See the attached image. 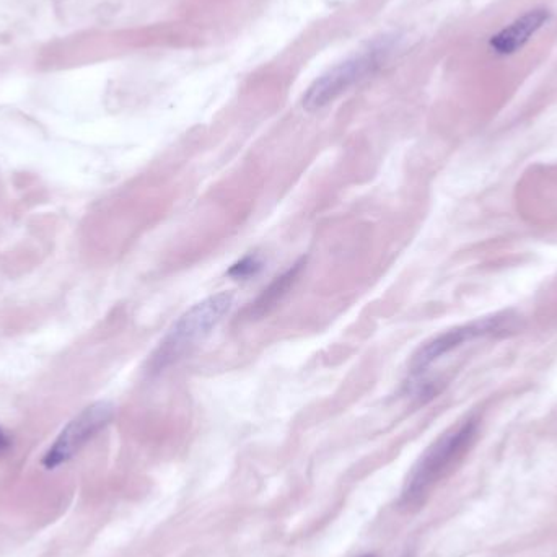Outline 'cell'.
Segmentation results:
<instances>
[{"label": "cell", "instance_id": "obj_1", "mask_svg": "<svg viewBox=\"0 0 557 557\" xmlns=\"http://www.w3.org/2000/svg\"><path fill=\"white\" fill-rule=\"evenodd\" d=\"M478 434V421L466 419L458 426L447 430L437 442L432 443L427 452L417 461L404 486L401 505L406 510L419 509L435 484L447 476L448 471L463 458Z\"/></svg>", "mask_w": 557, "mask_h": 557}, {"label": "cell", "instance_id": "obj_2", "mask_svg": "<svg viewBox=\"0 0 557 557\" xmlns=\"http://www.w3.org/2000/svg\"><path fill=\"white\" fill-rule=\"evenodd\" d=\"M232 305L233 295L220 292L189 308L173 323L162 343L158 344L157 351L150 359V372H163L193 351L224 320Z\"/></svg>", "mask_w": 557, "mask_h": 557}, {"label": "cell", "instance_id": "obj_3", "mask_svg": "<svg viewBox=\"0 0 557 557\" xmlns=\"http://www.w3.org/2000/svg\"><path fill=\"white\" fill-rule=\"evenodd\" d=\"M393 48L395 43L390 38H383L370 44L369 48L364 49L362 53L329 69L305 92L302 100L303 108L310 113L323 110L329 103L338 100L347 90H351L354 85L369 79L370 75L385 66V62H388L393 53Z\"/></svg>", "mask_w": 557, "mask_h": 557}, {"label": "cell", "instance_id": "obj_4", "mask_svg": "<svg viewBox=\"0 0 557 557\" xmlns=\"http://www.w3.org/2000/svg\"><path fill=\"white\" fill-rule=\"evenodd\" d=\"M115 417V406L108 401H97L80 411L67 422L61 434L44 453L41 465L53 471L66 465L90 440L95 439Z\"/></svg>", "mask_w": 557, "mask_h": 557}, {"label": "cell", "instance_id": "obj_5", "mask_svg": "<svg viewBox=\"0 0 557 557\" xmlns=\"http://www.w3.org/2000/svg\"><path fill=\"white\" fill-rule=\"evenodd\" d=\"M509 328V320L494 316L484 320L473 321L470 325L458 326L447 333L440 334L419 349L411 360V373L414 377H422L430 365L437 360L452 354L466 344L474 343L478 339L489 338L494 334L504 333Z\"/></svg>", "mask_w": 557, "mask_h": 557}, {"label": "cell", "instance_id": "obj_6", "mask_svg": "<svg viewBox=\"0 0 557 557\" xmlns=\"http://www.w3.org/2000/svg\"><path fill=\"white\" fill-rule=\"evenodd\" d=\"M551 20V12L546 9L528 10L527 14L515 18L507 27L500 28L489 38V49L496 56H512L522 51L531 38Z\"/></svg>", "mask_w": 557, "mask_h": 557}, {"label": "cell", "instance_id": "obj_7", "mask_svg": "<svg viewBox=\"0 0 557 557\" xmlns=\"http://www.w3.org/2000/svg\"><path fill=\"white\" fill-rule=\"evenodd\" d=\"M303 266H305V261L302 259L299 263H295L292 268L287 269L284 274L276 277L269 284L268 289H264L263 294L259 295L258 299L251 303L250 307L246 308V318L256 320V318H261V316L271 312L272 308L276 307L277 302H281L284 299V295L289 292L290 287L294 286L295 281L299 279Z\"/></svg>", "mask_w": 557, "mask_h": 557}, {"label": "cell", "instance_id": "obj_8", "mask_svg": "<svg viewBox=\"0 0 557 557\" xmlns=\"http://www.w3.org/2000/svg\"><path fill=\"white\" fill-rule=\"evenodd\" d=\"M261 268H263V261L258 256H245L238 263L233 264L232 268L229 269V276L238 279V281H245V279H250L251 276H256Z\"/></svg>", "mask_w": 557, "mask_h": 557}, {"label": "cell", "instance_id": "obj_9", "mask_svg": "<svg viewBox=\"0 0 557 557\" xmlns=\"http://www.w3.org/2000/svg\"><path fill=\"white\" fill-rule=\"evenodd\" d=\"M10 445H12V440H10L9 435L5 434L4 430H2V427H0V455L7 452V450H9L10 448Z\"/></svg>", "mask_w": 557, "mask_h": 557}, {"label": "cell", "instance_id": "obj_10", "mask_svg": "<svg viewBox=\"0 0 557 557\" xmlns=\"http://www.w3.org/2000/svg\"><path fill=\"white\" fill-rule=\"evenodd\" d=\"M362 557H375V556H373V554H367V556H362Z\"/></svg>", "mask_w": 557, "mask_h": 557}]
</instances>
